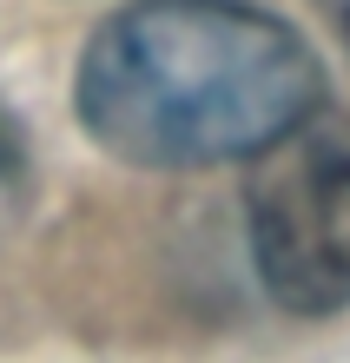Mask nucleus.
Wrapping results in <instances>:
<instances>
[{
    "mask_svg": "<svg viewBox=\"0 0 350 363\" xmlns=\"http://www.w3.org/2000/svg\"><path fill=\"white\" fill-rule=\"evenodd\" d=\"M324 106V73L245 0H146L93 33L80 119L126 165H231Z\"/></svg>",
    "mask_w": 350,
    "mask_h": 363,
    "instance_id": "1",
    "label": "nucleus"
},
{
    "mask_svg": "<svg viewBox=\"0 0 350 363\" xmlns=\"http://www.w3.org/2000/svg\"><path fill=\"white\" fill-rule=\"evenodd\" d=\"M324 7H331V20H337V33L350 40V0H324Z\"/></svg>",
    "mask_w": 350,
    "mask_h": 363,
    "instance_id": "4",
    "label": "nucleus"
},
{
    "mask_svg": "<svg viewBox=\"0 0 350 363\" xmlns=\"http://www.w3.org/2000/svg\"><path fill=\"white\" fill-rule=\"evenodd\" d=\"M20 179H27V152H20V133H13V119L0 113V211L13 205Z\"/></svg>",
    "mask_w": 350,
    "mask_h": 363,
    "instance_id": "3",
    "label": "nucleus"
},
{
    "mask_svg": "<svg viewBox=\"0 0 350 363\" xmlns=\"http://www.w3.org/2000/svg\"><path fill=\"white\" fill-rule=\"evenodd\" d=\"M251 264L297 317L350 304V119L311 106L291 133L251 159L245 185Z\"/></svg>",
    "mask_w": 350,
    "mask_h": 363,
    "instance_id": "2",
    "label": "nucleus"
}]
</instances>
